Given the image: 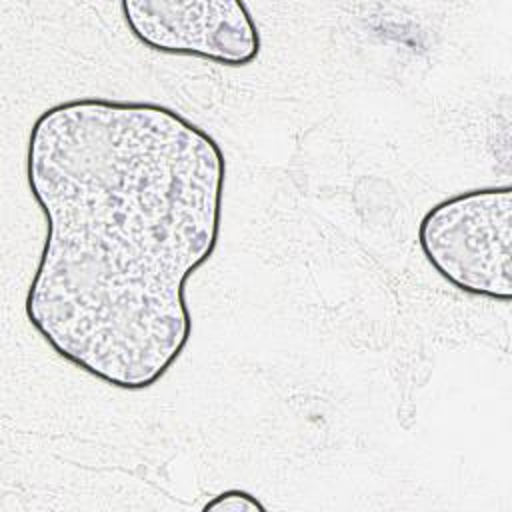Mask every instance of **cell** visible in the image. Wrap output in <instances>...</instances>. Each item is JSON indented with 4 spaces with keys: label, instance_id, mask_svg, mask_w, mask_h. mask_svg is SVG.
<instances>
[{
    "label": "cell",
    "instance_id": "3957f363",
    "mask_svg": "<svg viewBox=\"0 0 512 512\" xmlns=\"http://www.w3.org/2000/svg\"><path fill=\"white\" fill-rule=\"evenodd\" d=\"M130 34L148 50L240 68L258 60L260 30L240 0H122Z\"/></svg>",
    "mask_w": 512,
    "mask_h": 512
},
{
    "label": "cell",
    "instance_id": "7a4b0ae2",
    "mask_svg": "<svg viewBox=\"0 0 512 512\" xmlns=\"http://www.w3.org/2000/svg\"><path fill=\"white\" fill-rule=\"evenodd\" d=\"M418 246L452 288L496 302L512 300V186L452 194L426 210Z\"/></svg>",
    "mask_w": 512,
    "mask_h": 512
},
{
    "label": "cell",
    "instance_id": "6da1fadb",
    "mask_svg": "<svg viewBox=\"0 0 512 512\" xmlns=\"http://www.w3.org/2000/svg\"><path fill=\"white\" fill-rule=\"evenodd\" d=\"M26 182L46 218L30 326L102 384L152 388L190 342L186 282L218 246L220 144L158 102L70 98L32 122Z\"/></svg>",
    "mask_w": 512,
    "mask_h": 512
},
{
    "label": "cell",
    "instance_id": "277c9868",
    "mask_svg": "<svg viewBox=\"0 0 512 512\" xmlns=\"http://www.w3.org/2000/svg\"><path fill=\"white\" fill-rule=\"evenodd\" d=\"M204 512H264V504L246 490L230 488L202 506Z\"/></svg>",
    "mask_w": 512,
    "mask_h": 512
}]
</instances>
